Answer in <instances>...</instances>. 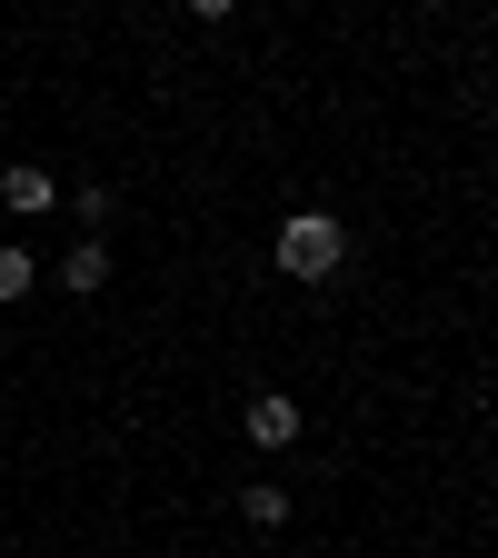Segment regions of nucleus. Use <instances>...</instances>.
Returning <instances> with one entry per match:
<instances>
[{
	"label": "nucleus",
	"instance_id": "6",
	"mask_svg": "<svg viewBox=\"0 0 498 558\" xmlns=\"http://www.w3.org/2000/svg\"><path fill=\"white\" fill-rule=\"evenodd\" d=\"M31 279H40V259H31L21 240H0V310H11V300H31Z\"/></svg>",
	"mask_w": 498,
	"mask_h": 558
},
{
	"label": "nucleus",
	"instance_id": "5",
	"mask_svg": "<svg viewBox=\"0 0 498 558\" xmlns=\"http://www.w3.org/2000/svg\"><path fill=\"white\" fill-rule=\"evenodd\" d=\"M240 519L250 529H290V488H279V478H250L240 488Z\"/></svg>",
	"mask_w": 498,
	"mask_h": 558
},
{
	"label": "nucleus",
	"instance_id": "3",
	"mask_svg": "<svg viewBox=\"0 0 498 558\" xmlns=\"http://www.w3.org/2000/svg\"><path fill=\"white\" fill-rule=\"evenodd\" d=\"M0 209H11V220H40V209H60V180L40 160H11L0 170Z\"/></svg>",
	"mask_w": 498,
	"mask_h": 558
},
{
	"label": "nucleus",
	"instance_id": "1",
	"mask_svg": "<svg viewBox=\"0 0 498 558\" xmlns=\"http://www.w3.org/2000/svg\"><path fill=\"white\" fill-rule=\"evenodd\" d=\"M269 259H279V279H329V269L349 259L339 209H290V220H279V240H269Z\"/></svg>",
	"mask_w": 498,
	"mask_h": 558
},
{
	"label": "nucleus",
	"instance_id": "2",
	"mask_svg": "<svg viewBox=\"0 0 498 558\" xmlns=\"http://www.w3.org/2000/svg\"><path fill=\"white\" fill-rule=\"evenodd\" d=\"M240 429H250V449H300V399L290 389H250Z\"/></svg>",
	"mask_w": 498,
	"mask_h": 558
},
{
	"label": "nucleus",
	"instance_id": "7",
	"mask_svg": "<svg viewBox=\"0 0 498 558\" xmlns=\"http://www.w3.org/2000/svg\"><path fill=\"white\" fill-rule=\"evenodd\" d=\"M180 11H190V21H230L240 0H180Z\"/></svg>",
	"mask_w": 498,
	"mask_h": 558
},
{
	"label": "nucleus",
	"instance_id": "4",
	"mask_svg": "<svg viewBox=\"0 0 498 558\" xmlns=\"http://www.w3.org/2000/svg\"><path fill=\"white\" fill-rule=\"evenodd\" d=\"M60 290H70V300L110 290V250H100V240H70V250H60Z\"/></svg>",
	"mask_w": 498,
	"mask_h": 558
}]
</instances>
